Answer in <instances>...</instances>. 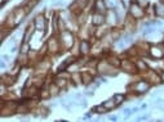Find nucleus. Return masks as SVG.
I'll return each mask as SVG.
<instances>
[{
    "mask_svg": "<svg viewBox=\"0 0 164 122\" xmlns=\"http://www.w3.org/2000/svg\"><path fill=\"white\" fill-rule=\"evenodd\" d=\"M136 85L138 86V90H136V93H138V94L146 93V91L150 89V84H149V82H146V81H140V82H137Z\"/></svg>",
    "mask_w": 164,
    "mask_h": 122,
    "instance_id": "f257e3e1",
    "label": "nucleus"
},
{
    "mask_svg": "<svg viewBox=\"0 0 164 122\" xmlns=\"http://www.w3.org/2000/svg\"><path fill=\"white\" fill-rule=\"evenodd\" d=\"M104 107L107 109V111H110V109H114L116 107V103H115V100L114 99H109V100H106V101H104Z\"/></svg>",
    "mask_w": 164,
    "mask_h": 122,
    "instance_id": "f03ea898",
    "label": "nucleus"
},
{
    "mask_svg": "<svg viewBox=\"0 0 164 122\" xmlns=\"http://www.w3.org/2000/svg\"><path fill=\"white\" fill-rule=\"evenodd\" d=\"M93 23L94 24H101V23H104V17L100 14V13H96L93 15Z\"/></svg>",
    "mask_w": 164,
    "mask_h": 122,
    "instance_id": "7ed1b4c3",
    "label": "nucleus"
},
{
    "mask_svg": "<svg viewBox=\"0 0 164 122\" xmlns=\"http://www.w3.org/2000/svg\"><path fill=\"white\" fill-rule=\"evenodd\" d=\"M88 49H89V44L87 43V41H83L80 44V50H81V53L83 54H87L88 53Z\"/></svg>",
    "mask_w": 164,
    "mask_h": 122,
    "instance_id": "20e7f679",
    "label": "nucleus"
},
{
    "mask_svg": "<svg viewBox=\"0 0 164 122\" xmlns=\"http://www.w3.org/2000/svg\"><path fill=\"white\" fill-rule=\"evenodd\" d=\"M113 99L115 100L116 105H119V104H120L123 100H124V95H123V94H115V95L113 96Z\"/></svg>",
    "mask_w": 164,
    "mask_h": 122,
    "instance_id": "39448f33",
    "label": "nucleus"
},
{
    "mask_svg": "<svg viewBox=\"0 0 164 122\" xmlns=\"http://www.w3.org/2000/svg\"><path fill=\"white\" fill-rule=\"evenodd\" d=\"M124 113H125V116H127V117H128V116L130 115V113H132V108H127V109H125V111H124Z\"/></svg>",
    "mask_w": 164,
    "mask_h": 122,
    "instance_id": "423d86ee",
    "label": "nucleus"
},
{
    "mask_svg": "<svg viewBox=\"0 0 164 122\" xmlns=\"http://www.w3.org/2000/svg\"><path fill=\"white\" fill-rule=\"evenodd\" d=\"M92 117V113L89 112V113H87V115H85V117H84V120H89Z\"/></svg>",
    "mask_w": 164,
    "mask_h": 122,
    "instance_id": "0eeeda50",
    "label": "nucleus"
},
{
    "mask_svg": "<svg viewBox=\"0 0 164 122\" xmlns=\"http://www.w3.org/2000/svg\"><path fill=\"white\" fill-rule=\"evenodd\" d=\"M145 120H147V116H143V117H138V118H137V121H145Z\"/></svg>",
    "mask_w": 164,
    "mask_h": 122,
    "instance_id": "6e6552de",
    "label": "nucleus"
},
{
    "mask_svg": "<svg viewBox=\"0 0 164 122\" xmlns=\"http://www.w3.org/2000/svg\"><path fill=\"white\" fill-rule=\"evenodd\" d=\"M109 120H110V121H118V117H116V116H111Z\"/></svg>",
    "mask_w": 164,
    "mask_h": 122,
    "instance_id": "1a4fd4ad",
    "label": "nucleus"
},
{
    "mask_svg": "<svg viewBox=\"0 0 164 122\" xmlns=\"http://www.w3.org/2000/svg\"><path fill=\"white\" fill-rule=\"evenodd\" d=\"M146 108H147V104H142L140 107V109H146Z\"/></svg>",
    "mask_w": 164,
    "mask_h": 122,
    "instance_id": "9d476101",
    "label": "nucleus"
},
{
    "mask_svg": "<svg viewBox=\"0 0 164 122\" xmlns=\"http://www.w3.org/2000/svg\"><path fill=\"white\" fill-rule=\"evenodd\" d=\"M162 79H163V82H164V72H163V75H162Z\"/></svg>",
    "mask_w": 164,
    "mask_h": 122,
    "instance_id": "9b49d317",
    "label": "nucleus"
}]
</instances>
